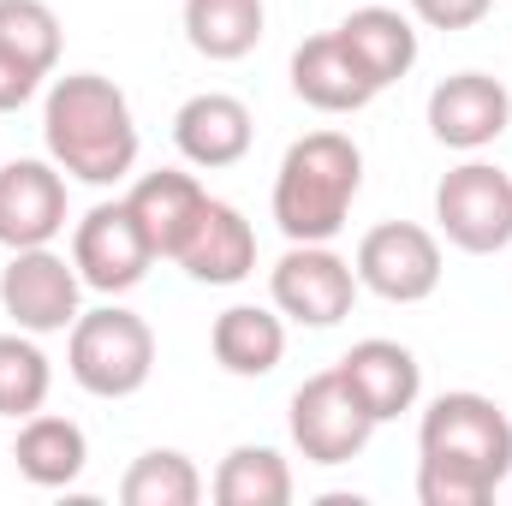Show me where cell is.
Segmentation results:
<instances>
[{
    "instance_id": "obj_20",
    "label": "cell",
    "mask_w": 512,
    "mask_h": 506,
    "mask_svg": "<svg viewBox=\"0 0 512 506\" xmlns=\"http://www.w3.org/2000/svg\"><path fill=\"white\" fill-rule=\"evenodd\" d=\"M209 352L227 376H268L280 358H286V316L280 310H262V304H233L215 316L209 328Z\"/></svg>"
},
{
    "instance_id": "obj_24",
    "label": "cell",
    "mask_w": 512,
    "mask_h": 506,
    "mask_svg": "<svg viewBox=\"0 0 512 506\" xmlns=\"http://www.w3.org/2000/svg\"><path fill=\"white\" fill-rule=\"evenodd\" d=\"M48 387H54V370H48L36 334H24V328L0 334V417H12V423L36 417L48 405Z\"/></svg>"
},
{
    "instance_id": "obj_27",
    "label": "cell",
    "mask_w": 512,
    "mask_h": 506,
    "mask_svg": "<svg viewBox=\"0 0 512 506\" xmlns=\"http://www.w3.org/2000/svg\"><path fill=\"white\" fill-rule=\"evenodd\" d=\"M36 84H42V78H36L30 66H18V60L0 48V114H18V108L36 96Z\"/></svg>"
},
{
    "instance_id": "obj_16",
    "label": "cell",
    "mask_w": 512,
    "mask_h": 506,
    "mask_svg": "<svg viewBox=\"0 0 512 506\" xmlns=\"http://www.w3.org/2000/svg\"><path fill=\"white\" fill-rule=\"evenodd\" d=\"M203 203H209V191H203L191 173H179V167L143 173V179L126 191V209H131V221L143 227V239H149L155 262H161V256L173 262V256L185 251V239H191Z\"/></svg>"
},
{
    "instance_id": "obj_1",
    "label": "cell",
    "mask_w": 512,
    "mask_h": 506,
    "mask_svg": "<svg viewBox=\"0 0 512 506\" xmlns=\"http://www.w3.org/2000/svg\"><path fill=\"white\" fill-rule=\"evenodd\" d=\"M512 477V423L489 393H441L417 423V501L489 506Z\"/></svg>"
},
{
    "instance_id": "obj_7",
    "label": "cell",
    "mask_w": 512,
    "mask_h": 506,
    "mask_svg": "<svg viewBox=\"0 0 512 506\" xmlns=\"http://www.w3.org/2000/svg\"><path fill=\"white\" fill-rule=\"evenodd\" d=\"M292 447L310 459V465H352L364 447H370V435L382 429L364 405H358V393L346 387L340 370H322V376H310L298 393H292Z\"/></svg>"
},
{
    "instance_id": "obj_25",
    "label": "cell",
    "mask_w": 512,
    "mask_h": 506,
    "mask_svg": "<svg viewBox=\"0 0 512 506\" xmlns=\"http://www.w3.org/2000/svg\"><path fill=\"white\" fill-rule=\"evenodd\" d=\"M0 48L30 66L36 78H48L60 66V18L48 0H0Z\"/></svg>"
},
{
    "instance_id": "obj_15",
    "label": "cell",
    "mask_w": 512,
    "mask_h": 506,
    "mask_svg": "<svg viewBox=\"0 0 512 506\" xmlns=\"http://www.w3.org/2000/svg\"><path fill=\"white\" fill-rule=\"evenodd\" d=\"M173 262H179L197 286H239V280H251V268H256L251 221H245L233 203L209 197L203 215H197V227H191V239H185V251L173 256Z\"/></svg>"
},
{
    "instance_id": "obj_22",
    "label": "cell",
    "mask_w": 512,
    "mask_h": 506,
    "mask_svg": "<svg viewBox=\"0 0 512 506\" xmlns=\"http://www.w3.org/2000/svg\"><path fill=\"white\" fill-rule=\"evenodd\" d=\"M209 495L221 506H286L292 501V471L274 447H233L209 483Z\"/></svg>"
},
{
    "instance_id": "obj_14",
    "label": "cell",
    "mask_w": 512,
    "mask_h": 506,
    "mask_svg": "<svg viewBox=\"0 0 512 506\" xmlns=\"http://www.w3.org/2000/svg\"><path fill=\"white\" fill-rule=\"evenodd\" d=\"M292 90L316 114H358V108H370L382 96L364 78V66L352 60V48L340 42V30H322V36L298 42V54H292Z\"/></svg>"
},
{
    "instance_id": "obj_10",
    "label": "cell",
    "mask_w": 512,
    "mask_h": 506,
    "mask_svg": "<svg viewBox=\"0 0 512 506\" xmlns=\"http://www.w3.org/2000/svg\"><path fill=\"white\" fill-rule=\"evenodd\" d=\"M149 239H143V227L131 221L126 197L120 203H96L78 227H72V268H78V280L90 286V292H108V298H120L131 292L143 274H149Z\"/></svg>"
},
{
    "instance_id": "obj_13",
    "label": "cell",
    "mask_w": 512,
    "mask_h": 506,
    "mask_svg": "<svg viewBox=\"0 0 512 506\" xmlns=\"http://www.w3.org/2000/svg\"><path fill=\"white\" fill-rule=\"evenodd\" d=\"M251 137H256L251 108H245L239 96H227V90H203V96H191V102L173 114V143H179V155H185L191 167H203V173L245 161V155H251Z\"/></svg>"
},
{
    "instance_id": "obj_26",
    "label": "cell",
    "mask_w": 512,
    "mask_h": 506,
    "mask_svg": "<svg viewBox=\"0 0 512 506\" xmlns=\"http://www.w3.org/2000/svg\"><path fill=\"white\" fill-rule=\"evenodd\" d=\"M405 6H411V18L429 24V30H471V24L489 18L495 0H405Z\"/></svg>"
},
{
    "instance_id": "obj_9",
    "label": "cell",
    "mask_w": 512,
    "mask_h": 506,
    "mask_svg": "<svg viewBox=\"0 0 512 506\" xmlns=\"http://www.w3.org/2000/svg\"><path fill=\"white\" fill-rule=\"evenodd\" d=\"M358 286L387 304H423L441 286V239L417 221H382L358 239Z\"/></svg>"
},
{
    "instance_id": "obj_11",
    "label": "cell",
    "mask_w": 512,
    "mask_h": 506,
    "mask_svg": "<svg viewBox=\"0 0 512 506\" xmlns=\"http://www.w3.org/2000/svg\"><path fill=\"white\" fill-rule=\"evenodd\" d=\"M507 126H512V96L489 72H453L429 90V131H435V143H447L459 155L489 149Z\"/></svg>"
},
{
    "instance_id": "obj_6",
    "label": "cell",
    "mask_w": 512,
    "mask_h": 506,
    "mask_svg": "<svg viewBox=\"0 0 512 506\" xmlns=\"http://www.w3.org/2000/svg\"><path fill=\"white\" fill-rule=\"evenodd\" d=\"M358 292H364L358 268L340 251H328V245H292L268 268V298L298 328H334V322H346L352 304H358Z\"/></svg>"
},
{
    "instance_id": "obj_21",
    "label": "cell",
    "mask_w": 512,
    "mask_h": 506,
    "mask_svg": "<svg viewBox=\"0 0 512 506\" xmlns=\"http://www.w3.org/2000/svg\"><path fill=\"white\" fill-rule=\"evenodd\" d=\"M268 6L262 0H185V42L203 60H245L262 42Z\"/></svg>"
},
{
    "instance_id": "obj_5",
    "label": "cell",
    "mask_w": 512,
    "mask_h": 506,
    "mask_svg": "<svg viewBox=\"0 0 512 506\" xmlns=\"http://www.w3.org/2000/svg\"><path fill=\"white\" fill-rule=\"evenodd\" d=\"M435 227L465 256H495L512 245V179L495 161H465L435 185Z\"/></svg>"
},
{
    "instance_id": "obj_19",
    "label": "cell",
    "mask_w": 512,
    "mask_h": 506,
    "mask_svg": "<svg viewBox=\"0 0 512 506\" xmlns=\"http://www.w3.org/2000/svg\"><path fill=\"white\" fill-rule=\"evenodd\" d=\"M12 465H18V477L36 483V489H66V483L84 477V465H90V441H84V429H78L72 417L36 411V417L18 423Z\"/></svg>"
},
{
    "instance_id": "obj_23",
    "label": "cell",
    "mask_w": 512,
    "mask_h": 506,
    "mask_svg": "<svg viewBox=\"0 0 512 506\" xmlns=\"http://www.w3.org/2000/svg\"><path fill=\"white\" fill-rule=\"evenodd\" d=\"M120 501L126 506H197L203 501V471L179 447H149L143 459H131V471L120 477Z\"/></svg>"
},
{
    "instance_id": "obj_12",
    "label": "cell",
    "mask_w": 512,
    "mask_h": 506,
    "mask_svg": "<svg viewBox=\"0 0 512 506\" xmlns=\"http://www.w3.org/2000/svg\"><path fill=\"white\" fill-rule=\"evenodd\" d=\"M66 233V173L54 161H6L0 167V245L30 251Z\"/></svg>"
},
{
    "instance_id": "obj_17",
    "label": "cell",
    "mask_w": 512,
    "mask_h": 506,
    "mask_svg": "<svg viewBox=\"0 0 512 506\" xmlns=\"http://www.w3.org/2000/svg\"><path fill=\"white\" fill-rule=\"evenodd\" d=\"M334 370L346 376V387L358 393V405H364L376 423H393V417L411 411L417 393H423V364H417L411 346H399V340H358Z\"/></svg>"
},
{
    "instance_id": "obj_18",
    "label": "cell",
    "mask_w": 512,
    "mask_h": 506,
    "mask_svg": "<svg viewBox=\"0 0 512 506\" xmlns=\"http://www.w3.org/2000/svg\"><path fill=\"white\" fill-rule=\"evenodd\" d=\"M340 42L352 48V60L364 66V78L387 90V84H399L411 66H417V24L399 12V6H358V12H346L340 24Z\"/></svg>"
},
{
    "instance_id": "obj_3",
    "label": "cell",
    "mask_w": 512,
    "mask_h": 506,
    "mask_svg": "<svg viewBox=\"0 0 512 506\" xmlns=\"http://www.w3.org/2000/svg\"><path fill=\"white\" fill-rule=\"evenodd\" d=\"M358 191H364V149L346 131H310L280 155L274 227L292 245H328L352 221Z\"/></svg>"
},
{
    "instance_id": "obj_8",
    "label": "cell",
    "mask_w": 512,
    "mask_h": 506,
    "mask_svg": "<svg viewBox=\"0 0 512 506\" xmlns=\"http://www.w3.org/2000/svg\"><path fill=\"white\" fill-rule=\"evenodd\" d=\"M78 292H84L78 268L54 251V245L12 251V262L0 268V310L24 334H72V322L84 316L78 310Z\"/></svg>"
},
{
    "instance_id": "obj_4",
    "label": "cell",
    "mask_w": 512,
    "mask_h": 506,
    "mask_svg": "<svg viewBox=\"0 0 512 506\" xmlns=\"http://www.w3.org/2000/svg\"><path fill=\"white\" fill-rule=\"evenodd\" d=\"M66 370L96 399H131L155 370V334L126 304L84 310L72 322V340H66Z\"/></svg>"
},
{
    "instance_id": "obj_2",
    "label": "cell",
    "mask_w": 512,
    "mask_h": 506,
    "mask_svg": "<svg viewBox=\"0 0 512 506\" xmlns=\"http://www.w3.org/2000/svg\"><path fill=\"white\" fill-rule=\"evenodd\" d=\"M42 143L48 161L78 185H120L137 167V120L126 90L102 72H66L54 78L42 102Z\"/></svg>"
}]
</instances>
